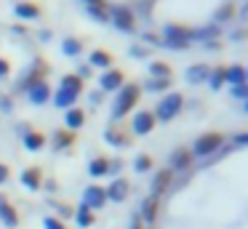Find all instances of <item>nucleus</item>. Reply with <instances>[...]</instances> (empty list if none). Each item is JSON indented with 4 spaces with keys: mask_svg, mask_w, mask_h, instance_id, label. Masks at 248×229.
Returning a JSON list of instances; mask_svg holds the SVG:
<instances>
[{
    "mask_svg": "<svg viewBox=\"0 0 248 229\" xmlns=\"http://www.w3.org/2000/svg\"><path fill=\"white\" fill-rule=\"evenodd\" d=\"M208 141H203V144H198V149L200 152H208V149H214L216 144H219V136H205Z\"/></svg>",
    "mask_w": 248,
    "mask_h": 229,
    "instance_id": "f257e3e1",
    "label": "nucleus"
}]
</instances>
